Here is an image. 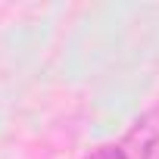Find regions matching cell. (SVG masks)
<instances>
[{
  "label": "cell",
  "mask_w": 159,
  "mask_h": 159,
  "mask_svg": "<svg viewBox=\"0 0 159 159\" xmlns=\"http://www.w3.org/2000/svg\"><path fill=\"white\" fill-rule=\"evenodd\" d=\"M153 140H159V109L143 112V116L134 122V128L128 131V143H134V147H140V150H147Z\"/></svg>",
  "instance_id": "6da1fadb"
},
{
  "label": "cell",
  "mask_w": 159,
  "mask_h": 159,
  "mask_svg": "<svg viewBox=\"0 0 159 159\" xmlns=\"http://www.w3.org/2000/svg\"><path fill=\"white\" fill-rule=\"evenodd\" d=\"M88 159H128V153H125L122 147H100V150H94Z\"/></svg>",
  "instance_id": "7a4b0ae2"
},
{
  "label": "cell",
  "mask_w": 159,
  "mask_h": 159,
  "mask_svg": "<svg viewBox=\"0 0 159 159\" xmlns=\"http://www.w3.org/2000/svg\"><path fill=\"white\" fill-rule=\"evenodd\" d=\"M143 159H159V140H153V143L143 150Z\"/></svg>",
  "instance_id": "3957f363"
}]
</instances>
